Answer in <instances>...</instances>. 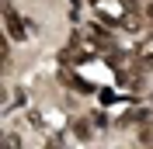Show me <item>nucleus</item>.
<instances>
[{"label":"nucleus","instance_id":"obj_2","mask_svg":"<svg viewBox=\"0 0 153 149\" xmlns=\"http://www.w3.org/2000/svg\"><path fill=\"white\" fill-rule=\"evenodd\" d=\"M73 135H76L80 142H84V139H91V128H87V121H76V125H73Z\"/></svg>","mask_w":153,"mask_h":149},{"label":"nucleus","instance_id":"obj_3","mask_svg":"<svg viewBox=\"0 0 153 149\" xmlns=\"http://www.w3.org/2000/svg\"><path fill=\"white\" fill-rule=\"evenodd\" d=\"M115 101H118V94H115V90H108V87H105V90H101V104H115Z\"/></svg>","mask_w":153,"mask_h":149},{"label":"nucleus","instance_id":"obj_4","mask_svg":"<svg viewBox=\"0 0 153 149\" xmlns=\"http://www.w3.org/2000/svg\"><path fill=\"white\" fill-rule=\"evenodd\" d=\"M146 14H150V18H153V4H150V7H146Z\"/></svg>","mask_w":153,"mask_h":149},{"label":"nucleus","instance_id":"obj_1","mask_svg":"<svg viewBox=\"0 0 153 149\" xmlns=\"http://www.w3.org/2000/svg\"><path fill=\"white\" fill-rule=\"evenodd\" d=\"M4 24H7V35L14 38V42H25V24H21L18 10L10 7V4H4Z\"/></svg>","mask_w":153,"mask_h":149}]
</instances>
